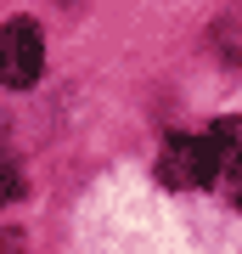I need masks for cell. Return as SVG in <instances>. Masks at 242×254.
Instances as JSON below:
<instances>
[{
  "label": "cell",
  "instance_id": "277c9868",
  "mask_svg": "<svg viewBox=\"0 0 242 254\" xmlns=\"http://www.w3.org/2000/svg\"><path fill=\"white\" fill-rule=\"evenodd\" d=\"M23 192V175H17V164H11L6 153H0V203H11Z\"/></svg>",
  "mask_w": 242,
  "mask_h": 254
},
{
  "label": "cell",
  "instance_id": "8992f818",
  "mask_svg": "<svg viewBox=\"0 0 242 254\" xmlns=\"http://www.w3.org/2000/svg\"><path fill=\"white\" fill-rule=\"evenodd\" d=\"M225 175H231V203L242 209V158H237V164H231V170H225Z\"/></svg>",
  "mask_w": 242,
  "mask_h": 254
},
{
  "label": "cell",
  "instance_id": "6da1fadb",
  "mask_svg": "<svg viewBox=\"0 0 242 254\" xmlns=\"http://www.w3.org/2000/svg\"><path fill=\"white\" fill-rule=\"evenodd\" d=\"M158 175L175 192H197V187H214V175H225V164L208 136H169L158 153Z\"/></svg>",
  "mask_w": 242,
  "mask_h": 254
},
{
  "label": "cell",
  "instance_id": "7a4b0ae2",
  "mask_svg": "<svg viewBox=\"0 0 242 254\" xmlns=\"http://www.w3.org/2000/svg\"><path fill=\"white\" fill-rule=\"evenodd\" d=\"M45 68V40H40V23L34 17H11L0 28V85L11 91H28Z\"/></svg>",
  "mask_w": 242,
  "mask_h": 254
},
{
  "label": "cell",
  "instance_id": "3957f363",
  "mask_svg": "<svg viewBox=\"0 0 242 254\" xmlns=\"http://www.w3.org/2000/svg\"><path fill=\"white\" fill-rule=\"evenodd\" d=\"M203 136L214 141V153H220V164H225V170H231V164L242 158V119H214Z\"/></svg>",
  "mask_w": 242,
  "mask_h": 254
},
{
  "label": "cell",
  "instance_id": "5b68a950",
  "mask_svg": "<svg viewBox=\"0 0 242 254\" xmlns=\"http://www.w3.org/2000/svg\"><path fill=\"white\" fill-rule=\"evenodd\" d=\"M0 254H28V237L17 226H6V232H0Z\"/></svg>",
  "mask_w": 242,
  "mask_h": 254
}]
</instances>
